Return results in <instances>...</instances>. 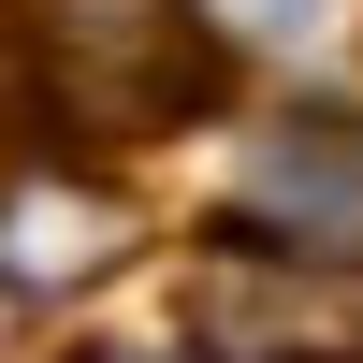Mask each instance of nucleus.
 Returning <instances> with one entry per match:
<instances>
[{
	"mask_svg": "<svg viewBox=\"0 0 363 363\" xmlns=\"http://www.w3.org/2000/svg\"><path fill=\"white\" fill-rule=\"evenodd\" d=\"M0 87H15V15H0Z\"/></svg>",
	"mask_w": 363,
	"mask_h": 363,
	"instance_id": "nucleus-6",
	"label": "nucleus"
},
{
	"mask_svg": "<svg viewBox=\"0 0 363 363\" xmlns=\"http://www.w3.org/2000/svg\"><path fill=\"white\" fill-rule=\"evenodd\" d=\"M58 87H73V116H102V131H174V116L218 87V44H203L189 15H145V0H73V15H58Z\"/></svg>",
	"mask_w": 363,
	"mask_h": 363,
	"instance_id": "nucleus-1",
	"label": "nucleus"
},
{
	"mask_svg": "<svg viewBox=\"0 0 363 363\" xmlns=\"http://www.w3.org/2000/svg\"><path fill=\"white\" fill-rule=\"evenodd\" d=\"M116 247H131V218H116L102 189H73V174H0V291H73V277H102Z\"/></svg>",
	"mask_w": 363,
	"mask_h": 363,
	"instance_id": "nucleus-3",
	"label": "nucleus"
},
{
	"mask_svg": "<svg viewBox=\"0 0 363 363\" xmlns=\"http://www.w3.org/2000/svg\"><path fill=\"white\" fill-rule=\"evenodd\" d=\"M87 363H174V349H87Z\"/></svg>",
	"mask_w": 363,
	"mask_h": 363,
	"instance_id": "nucleus-5",
	"label": "nucleus"
},
{
	"mask_svg": "<svg viewBox=\"0 0 363 363\" xmlns=\"http://www.w3.org/2000/svg\"><path fill=\"white\" fill-rule=\"evenodd\" d=\"M203 29H247V44H291V29H320V0H189Z\"/></svg>",
	"mask_w": 363,
	"mask_h": 363,
	"instance_id": "nucleus-4",
	"label": "nucleus"
},
{
	"mask_svg": "<svg viewBox=\"0 0 363 363\" xmlns=\"http://www.w3.org/2000/svg\"><path fill=\"white\" fill-rule=\"evenodd\" d=\"M233 247H262V262H363V131L349 116H291L247 160Z\"/></svg>",
	"mask_w": 363,
	"mask_h": 363,
	"instance_id": "nucleus-2",
	"label": "nucleus"
}]
</instances>
